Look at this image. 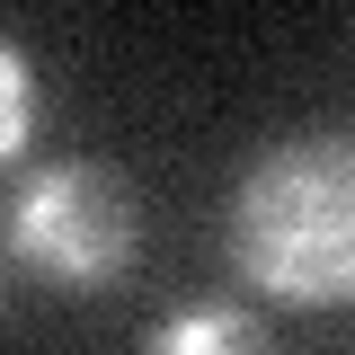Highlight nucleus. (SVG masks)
Returning a JSON list of instances; mask_svg holds the SVG:
<instances>
[{
    "label": "nucleus",
    "instance_id": "nucleus-1",
    "mask_svg": "<svg viewBox=\"0 0 355 355\" xmlns=\"http://www.w3.org/2000/svg\"><path fill=\"white\" fill-rule=\"evenodd\" d=\"M231 266L275 302H355V133H284L240 169Z\"/></svg>",
    "mask_w": 355,
    "mask_h": 355
},
{
    "label": "nucleus",
    "instance_id": "nucleus-2",
    "mask_svg": "<svg viewBox=\"0 0 355 355\" xmlns=\"http://www.w3.org/2000/svg\"><path fill=\"white\" fill-rule=\"evenodd\" d=\"M9 249L36 266L53 293H98L116 284L142 249V205H133V178L107 160H44L18 205H9Z\"/></svg>",
    "mask_w": 355,
    "mask_h": 355
},
{
    "label": "nucleus",
    "instance_id": "nucleus-3",
    "mask_svg": "<svg viewBox=\"0 0 355 355\" xmlns=\"http://www.w3.org/2000/svg\"><path fill=\"white\" fill-rule=\"evenodd\" d=\"M142 355H275V347L240 302H187L142 338Z\"/></svg>",
    "mask_w": 355,
    "mask_h": 355
},
{
    "label": "nucleus",
    "instance_id": "nucleus-4",
    "mask_svg": "<svg viewBox=\"0 0 355 355\" xmlns=\"http://www.w3.org/2000/svg\"><path fill=\"white\" fill-rule=\"evenodd\" d=\"M36 116H44V98H36V62H27V44L18 36H0V169L36 142Z\"/></svg>",
    "mask_w": 355,
    "mask_h": 355
}]
</instances>
